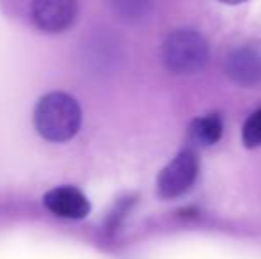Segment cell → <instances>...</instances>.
Listing matches in <instances>:
<instances>
[{"label":"cell","mask_w":261,"mask_h":259,"mask_svg":"<svg viewBox=\"0 0 261 259\" xmlns=\"http://www.w3.org/2000/svg\"><path fill=\"white\" fill-rule=\"evenodd\" d=\"M82 125V110L73 96L66 93H50L38 101L34 108V126L43 138L50 142H66L73 138Z\"/></svg>","instance_id":"1"},{"label":"cell","mask_w":261,"mask_h":259,"mask_svg":"<svg viewBox=\"0 0 261 259\" xmlns=\"http://www.w3.org/2000/svg\"><path fill=\"white\" fill-rule=\"evenodd\" d=\"M210 59L208 43L199 32L192 28L174 31L167 36L162 46V61L169 71L176 75L197 73Z\"/></svg>","instance_id":"2"},{"label":"cell","mask_w":261,"mask_h":259,"mask_svg":"<svg viewBox=\"0 0 261 259\" xmlns=\"http://www.w3.org/2000/svg\"><path fill=\"white\" fill-rule=\"evenodd\" d=\"M199 172V160L192 149L179 151L164 169L156 180L158 194L164 199H174L190 190Z\"/></svg>","instance_id":"3"},{"label":"cell","mask_w":261,"mask_h":259,"mask_svg":"<svg viewBox=\"0 0 261 259\" xmlns=\"http://www.w3.org/2000/svg\"><path fill=\"white\" fill-rule=\"evenodd\" d=\"M76 0H32V20L46 34L64 32L76 21Z\"/></svg>","instance_id":"4"},{"label":"cell","mask_w":261,"mask_h":259,"mask_svg":"<svg viewBox=\"0 0 261 259\" xmlns=\"http://www.w3.org/2000/svg\"><path fill=\"white\" fill-rule=\"evenodd\" d=\"M43 204L54 215L61 218H71V220L86 218L91 211V204L87 197L79 188L68 187V185L46 192L43 197Z\"/></svg>","instance_id":"5"},{"label":"cell","mask_w":261,"mask_h":259,"mask_svg":"<svg viewBox=\"0 0 261 259\" xmlns=\"http://www.w3.org/2000/svg\"><path fill=\"white\" fill-rule=\"evenodd\" d=\"M226 73L238 85L251 87L261 82V50L256 46H240L226 61Z\"/></svg>","instance_id":"6"},{"label":"cell","mask_w":261,"mask_h":259,"mask_svg":"<svg viewBox=\"0 0 261 259\" xmlns=\"http://www.w3.org/2000/svg\"><path fill=\"white\" fill-rule=\"evenodd\" d=\"M222 119L217 114L204 116L192 123V137L204 146L217 144L222 137Z\"/></svg>","instance_id":"7"},{"label":"cell","mask_w":261,"mask_h":259,"mask_svg":"<svg viewBox=\"0 0 261 259\" xmlns=\"http://www.w3.org/2000/svg\"><path fill=\"white\" fill-rule=\"evenodd\" d=\"M242 140L245 148H258L261 144V108L256 110L251 118L245 121L242 130Z\"/></svg>","instance_id":"8"},{"label":"cell","mask_w":261,"mask_h":259,"mask_svg":"<svg viewBox=\"0 0 261 259\" xmlns=\"http://www.w3.org/2000/svg\"><path fill=\"white\" fill-rule=\"evenodd\" d=\"M114 9L126 18H139L148 11L149 0H112Z\"/></svg>","instance_id":"9"},{"label":"cell","mask_w":261,"mask_h":259,"mask_svg":"<svg viewBox=\"0 0 261 259\" xmlns=\"http://www.w3.org/2000/svg\"><path fill=\"white\" fill-rule=\"evenodd\" d=\"M222 4H229V6H237V4H242V2H247V0H219Z\"/></svg>","instance_id":"10"}]
</instances>
